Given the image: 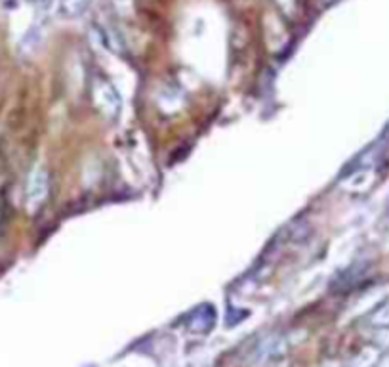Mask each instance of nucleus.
Returning a JSON list of instances; mask_svg holds the SVG:
<instances>
[{"mask_svg":"<svg viewBox=\"0 0 389 367\" xmlns=\"http://www.w3.org/2000/svg\"><path fill=\"white\" fill-rule=\"evenodd\" d=\"M46 195H48V172L42 167H36L27 180L25 198H27L29 211H36L41 203H44Z\"/></svg>","mask_w":389,"mask_h":367,"instance_id":"1","label":"nucleus"},{"mask_svg":"<svg viewBox=\"0 0 389 367\" xmlns=\"http://www.w3.org/2000/svg\"><path fill=\"white\" fill-rule=\"evenodd\" d=\"M96 102L99 109L107 113L109 117H115L118 111V107H120V102H118V96L117 92L113 90L111 86L107 85V83H97L96 86Z\"/></svg>","mask_w":389,"mask_h":367,"instance_id":"2","label":"nucleus"},{"mask_svg":"<svg viewBox=\"0 0 389 367\" xmlns=\"http://www.w3.org/2000/svg\"><path fill=\"white\" fill-rule=\"evenodd\" d=\"M278 4L285 8V10H292V6H294V0H278Z\"/></svg>","mask_w":389,"mask_h":367,"instance_id":"3","label":"nucleus"}]
</instances>
